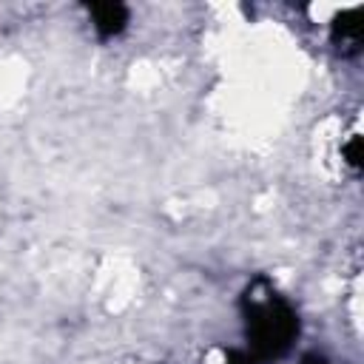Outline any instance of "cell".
Listing matches in <instances>:
<instances>
[{
    "label": "cell",
    "mask_w": 364,
    "mask_h": 364,
    "mask_svg": "<svg viewBox=\"0 0 364 364\" xmlns=\"http://www.w3.org/2000/svg\"><path fill=\"white\" fill-rule=\"evenodd\" d=\"M247 353L256 361H276L290 353L293 341L299 338V313L296 307L264 279L256 276L239 299Z\"/></svg>",
    "instance_id": "1"
},
{
    "label": "cell",
    "mask_w": 364,
    "mask_h": 364,
    "mask_svg": "<svg viewBox=\"0 0 364 364\" xmlns=\"http://www.w3.org/2000/svg\"><path fill=\"white\" fill-rule=\"evenodd\" d=\"M361 14H364V9L361 6H353V9L338 11L333 17V23H330V40H333V46L344 57H353V54L361 51V37H364Z\"/></svg>",
    "instance_id": "2"
},
{
    "label": "cell",
    "mask_w": 364,
    "mask_h": 364,
    "mask_svg": "<svg viewBox=\"0 0 364 364\" xmlns=\"http://www.w3.org/2000/svg\"><path fill=\"white\" fill-rule=\"evenodd\" d=\"M85 11H88V17H91V26H94V31L100 34V37H117V34H122L125 31V26H128V20H131V11H128V6H122V3H85Z\"/></svg>",
    "instance_id": "3"
},
{
    "label": "cell",
    "mask_w": 364,
    "mask_h": 364,
    "mask_svg": "<svg viewBox=\"0 0 364 364\" xmlns=\"http://www.w3.org/2000/svg\"><path fill=\"white\" fill-rule=\"evenodd\" d=\"M344 159H347V165H353V168H361V136H353L344 148Z\"/></svg>",
    "instance_id": "4"
},
{
    "label": "cell",
    "mask_w": 364,
    "mask_h": 364,
    "mask_svg": "<svg viewBox=\"0 0 364 364\" xmlns=\"http://www.w3.org/2000/svg\"><path fill=\"white\" fill-rule=\"evenodd\" d=\"M225 364H259L247 350H228L225 353Z\"/></svg>",
    "instance_id": "5"
},
{
    "label": "cell",
    "mask_w": 364,
    "mask_h": 364,
    "mask_svg": "<svg viewBox=\"0 0 364 364\" xmlns=\"http://www.w3.org/2000/svg\"><path fill=\"white\" fill-rule=\"evenodd\" d=\"M301 364H330V361H327L321 353H304V355H301Z\"/></svg>",
    "instance_id": "6"
}]
</instances>
